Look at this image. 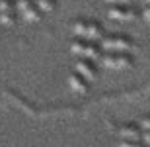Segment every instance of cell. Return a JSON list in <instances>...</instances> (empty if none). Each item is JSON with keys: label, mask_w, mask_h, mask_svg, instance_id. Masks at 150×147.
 <instances>
[{"label": "cell", "mask_w": 150, "mask_h": 147, "mask_svg": "<svg viewBox=\"0 0 150 147\" xmlns=\"http://www.w3.org/2000/svg\"><path fill=\"white\" fill-rule=\"evenodd\" d=\"M72 34L80 39L86 41H98L103 37V29L98 22H90V20H78L72 24Z\"/></svg>", "instance_id": "1"}, {"label": "cell", "mask_w": 150, "mask_h": 147, "mask_svg": "<svg viewBox=\"0 0 150 147\" xmlns=\"http://www.w3.org/2000/svg\"><path fill=\"white\" fill-rule=\"evenodd\" d=\"M134 41L127 35H109L101 37V49L105 53H133L134 51Z\"/></svg>", "instance_id": "2"}, {"label": "cell", "mask_w": 150, "mask_h": 147, "mask_svg": "<svg viewBox=\"0 0 150 147\" xmlns=\"http://www.w3.org/2000/svg\"><path fill=\"white\" fill-rule=\"evenodd\" d=\"M70 53L82 57V59H90V61H100L101 51L94 45V41H86V39H74L70 43Z\"/></svg>", "instance_id": "3"}, {"label": "cell", "mask_w": 150, "mask_h": 147, "mask_svg": "<svg viewBox=\"0 0 150 147\" xmlns=\"http://www.w3.org/2000/svg\"><path fill=\"white\" fill-rule=\"evenodd\" d=\"M100 63L105 69L123 71V69L133 67V57H131V53H105L100 57Z\"/></svg>", "instance_id": "4"}, {"label": "cell", "mask_w": 150, "mask_h": 147, "mask_svg": "<svg viewBox=\"0 0 150 147\" xmlns=\"http://www.w3.org/2000/svg\"><path fill=\"white\" fill-rule=\"evenodd\" d=\"M16 8L22 14V18L28 22H39L41 20V10L35 6L33 0H16Z\"/></svg>", "instance_id": "5"}, {"label": "cell", "mask_w": 150, "mask_h": 147, "mask_svg": "<svg viewBox=\"0 0 150 147\" xmlns=\"http://www.w3.org/2000/svg\"><path fill=\"white\" fill-rule=\"evenodd\" d=\"M107 16L115 20V22H133L134 18H137V12L127 4H113L107 12Z\"/></svg>", "instance_id": "6"}, {"label": "cell", "mask_w": 150, "mask_h": 147, "mask_svg": "<svg viewBox=\"0 0 150 147\" xmlns=\"http://www.w3.org/2000/svg\"><path fill=\"white\" fill-rule=\"evenodd\" d=\"M74 71H76L80 77H84L86 80H94L98 77V71H96L94 63L90 59H78L76 65H74Z\"/></svg>", "instance_id": "7"}, {"label": "cell", "mask_w": 150, "mask_h": 147, "mask_svg": "<svg viewBox=\"0 0 150 147\" xmlns=\"http://www.w3.org/2000/svg\"><path fill=\"white\" fill-rule=\"evenodd\" d=\"M16 20V14H14V8H12L10 0H0V24L10 28Z\"/></svg>", "instance_id": "8"}, {"label": "cell", "mask_w": 150, "mask_h": 147, "mask_svg": "<svg viewBox=\"0 0 150 147\" xmlns=\"http://www.w3.org/2000/svg\"><path fill=\"white\" fill-rule=\"evenodd\" d=\"M68 86H70L74 92H78V94H86L88 88H90L88 80L84 79V77H80L78 73H72L70 77H68Z\"/></svg>", "instance_id": "9"}, {"label": "cell", "mask_w": 150, "mask_h": 147, "mask_svg": "<svg viewBox=\"0 0 150 147\" xmlns=\"http://www.w3.org/2000/svg\"><path fill=\"white\" fill-rule=\"evenodd\" d=\"M140 133L142 131L137 125H123V128H119V136L123 139H129V141H140Z\"/></svg>", "instance_id": "10"}, {"label": "cell", "mask_w": 150, "mask_h": 147, "mask_svg": "<svg viewBox=\"0 0 150 147\" xmlns=\"http://www.w3.org/2000/svg\"><path fill=\"white\" fill-rule=\"evenodd\" d=\"M33 2L41 10V14H49V12L55 10V0H33Z\"/></svg>", "instance_id": "11"}, {"label": "cell", "mask_w": 150, "mask_h": 147, "mask_svg": "<svg viewBox=\"0 0 150 147\" xmlns=\"http://www.w3.org/2000/svg\"><path fill=\"white\" fill-rule=\"evenodd\" d=\"M117 147H144V145H140V141H129V139H123Z\"/></svg>", "instance_id": "12"}, {"label": "cell", "mask_w": 150, "mask_h": 147, "mask_svg": "<svg viewBox=\"0 0 150 147\" xmlns=\"http://www.w3.org/2000/svg\"><path fill=\"white\" fill-rule=\"evenodd\" d=\"M139 125L142 128V130H150V116H144V118L139 122Z\"/></svg>", "instance_id": "13"}, {"label": "cell", "mask_w": 150, "mask_h": 147, "mask_svg": "<svg viewBox=\"0 0 150 147\" xmlns=\"http://www.w3.org/2000/svg\"><path fill=\"white\" fill-rule=\"evenodd\" d=\"M140 139L146 143V145H150V130H144L142 133H140Z\"/></svg>", "instance_id": "14"}, {"label": "cell", "mask_w": 150, "mask_h": 147, "mask_svg": "<svg viewBox=\"0 0 150 147\" xmlns=\"http://www.w3.org/2000/svg\"><path fill=\"white\" fill-rule=\"evenodd\" d=\"M105 2H109V4H127V6H131L134 0H105Z\"/></svg>", "instance_id": "15"}, {"label": "cell", "mask_w": 150, "mask_h": 147, "mask_svg": "<svg viewBox=\"0 0 150 147\" xmlns=\"http://www.w3.org/2000/svg\"><path fill=\"white\" fill-rule=\"evenodd\" d=\"M142 18H144V22L150 24V4L144 6V10H142Z\"/></svg>", "instance_id": "16"}, {"label": "cell", "mask_w": 150, "mask_h": 147, "mask_svg": "<svg viewBox=\"0 0 150 147\" xmlns=\"http://www.w3.org/2000/svg\"><path fill=\"white\" fill-rule=\"evenodd\" d=\"M144 4H150V0H144Z\"/></svg>", "instance_id": "17"}]
</instances>
